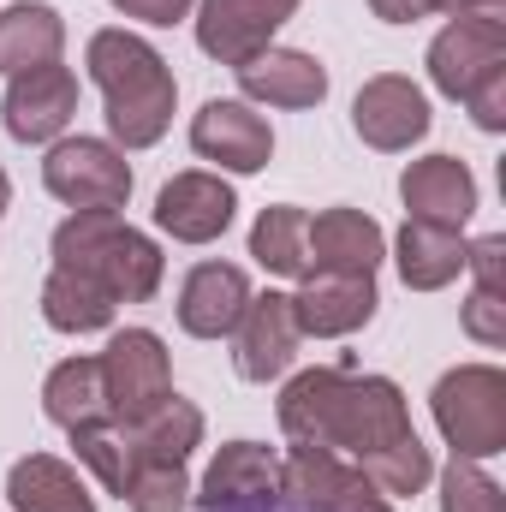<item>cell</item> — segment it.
<instances>
[{"label":"cell","mask_w":506,"mask_h":512,"mask_svg":"<svg viewBox=\"0 0 506 512\" xmlns=\"http://www.w3.org/2000/svg\"><path fill=\"white\" fill-rule=\"evenodd\" d=\"M280 429H286V441L328 447L358 465L381 447H393L399 435H411V411H405L399 382L364 376L352 364H328V370H304L286 382Z\"/></svg>","instance_id":"1"},{"label":"cell","mask_w":506,"mask_h":512,"mask_svg":"<svg viewBox=\"0 0 506 512\" xmlns=\"http://www.w3.org/2000/svg\"><path fill=\"white\" fill-rule=\"evenodd\" d=\"M84 66L108 102V131H114V149H149L161 143L173 126V102H179V84H173V66L131 30H96L90 48H84Z\"/></svg>","instance_id":"2"},{"label":"cell","mask_w":506,"mask_h":512,"mask_svg":"<svg viewBox=\"0 0 506 512\" xmlns=\"http://www.w3.org/2000/svg\"><path fill=\"white\" fill-rule=\"evenodd\" d=\"M54 268L84 274L114 304H149L161 292L167 256L149 233H137L114 209H72V221L54 227Z\"/></svg>","instance_id":"3"},{"label":"cell","mask_w":506,"mask_h":512,"mask_svg":"<svg viewBox=\"0 0 506 512\" xmlns=\"http://www.w3.org/2000/svg\"><path fill=\"white\" fill-rule=\"evenodd\" d=\"M429 405H435V429L447 435V447H453V459H495L506 453V376L495 364H459V370H447L435 393H429Z\"/></svg>","instance_id":"4"},{"label":"cell","mask_w":506,"mask_h":512,"mask_svg":"<svg viewBox=\"0 0 506 512\" xmlns=\"http://www.w3.org/2000/svg\"><path fill=\"white\" fill-rule=\"evenodd\" d=\"M42 185L66 209H126L131 197L126 149H114L108 137H54L48 161H42Z\"/></svg>","instance_id":"5"},{"label":"cell","mask_w":506,"mask_h":512,"mask_svg":"<svg viewBox=\"0 0 506 512\" xmlns=\"http://www.w3.org/2000/svg\"><path fill=\"white\" fill-rule=\"evenodd\" d=\"M280 495L304 512H393V501L352 459L328 447H304V441H292L280 459Z\"/></svg>","instance_id":"6"},{"label":"cell","mask_w":506,"mask_h":512,"mask_svg":"<svg viewBox=\"0 0 506 512\" xmlns=\"http://www.w3.org/2000/svg\"><path fill=\"white\" fill-rule=\"evenodd\" d=\"M102 382H108V423H137L173 393V364L161 334L149 328H120L102 352Z\"/></svg>","instance_id":"7"},{"label":"cell","mask_w":506,"mask_h":512,"mask_svg":"<svg viewBox=\"0 0 506 512\" xmlns=\"http://www.w3.org/2000/svg\"><path fill=\"white\" fill-rule=\"evenodd\" d=\"M495 72H506V18H453L429 42V84L453 102H465Z\"/></svg>","instance_id":"8"},{"label":"cell","mask_w":506,"mask_h":512,"mask_svg":"<svg viewBox=\"0 0 506 512\" xmlns=\"http://www.w3.org/2000/svg\"><path fill=\"white\" fill-rule=\"evenodd\" d=\"M292 12H298V0H203L197 6V48L239 72L262 48H274L280 24Z\"/></svg>","instance_id":"9"},{"label":"cell","mask_w":506,"mask_h":512,"mask_svg":"<svg viewBox=\"0 0 506 512\" xmlns=\"http://www.w3.org/2000/svg\"><path fill=\"white\" fill-rule=\"evenodd\" d=\"M292 298V322L298 334L310 340H340V334H358L370 316H376V274H328V268H310L298 280Z\"/></svg>","instance_id":"10"},{"label":"cell","mask_w":506,"mask_h":512,"mask_svg":"<svg viewBox=\"0 0 506 512\" xmlns=\"http://www.w3.org/2000/svg\"><path fill=\"white\" fill-rule=\"evenodd\" d=\"M239 215V197L221 173H173L155 197V227L179 245H215Z\"/></svg>","instance_id":"11"},{"label":"cell","mask_w":506,"mask_h":512,"mask_svg":"<svg viewBox=\"0 0 506 512\" xmlns=\"http://www.w3.org/2000/svg\"><path fill=\"white\" fill-rule=\"evenodd\" d=\"M352 131L370 149H381V155H399V149H411V143L429 137V96L411 78L381 72V78H370L358 90V102H352Z\"/></svg>","instance_id":"12"},{"label":"cell","mask_w":506,"mask_h":512,"mask_svg":"<svg viewBox=\"0 0 506 512\" xmlns=\"http://www.w3.org/2000/svg\"><path fill=\"white\" fill-rule=\"evenodd\" d=\"M399 197H405V221L423 227H447L465 233V221L477 215V179L459 155H423L399 173Z\"/></svg>","instance_id":"13"},{"label":"cell","mask_w":506,"mask_h":512,"mask_svg":"<svg viewBox=\"0 0 506 512\" xmlns=\"http://www.w3.org/2000/svg\"><path fill=\"white\" fill-rule=\"evenodd\" d=\"M298 322H292V298L286 292H262L245 304V316H239V328H233V364H239V376L245 382H274V376H286L292 370V358H298Z\"/></svg>","instance_id":"14"},{"label":"cell","mask_w":506,"mask_h":512,"mask_svg":"<svg viewBox=\"0 0 506 512\" xmlns=\"http://www.w3.org/2000/svg\"><path fill=\"white\" fill-rule=\"evenodd\" d=\"M251 298L256 292L239 262H197L179 286V328L191 340H227Z\"/></svg>","instance_id":"15"},{"label":"cell","mask_w":506,"mask_h":512,"mask_svg":"<svg viewBox=\"0 0 506 512\" xmlns=\"http://www.w3.org/2000/svg\"><path fill=\"white\" fill-rule=\"evenodd\" d=\"M72 114H78V78L60 60L36 66V72H18L12 90H6V131L18 143H54L72 126Z\"/></svg>","instance_id":"16"},{"label":"cell","mask_w":506,"mask_h":512,"mask_svg":"<svg viewBox=\"0 0 506 512\" xmlns=\"http://www.w3.org/2000/svg\"><path fill=\"white\" fill-rule=\"evenodd\" d=\"M191 149L227 173H262L274 155V131L245 102H203V114L191 120Z\"/></svg>","instance_id":"17"},{"label":"cell","mask_w":506,"mask_h":512,"mask_svg":"<svg viewBox=\"0 0 506 512\" xmlns=\"http://www.w3.org/2000/svg\"><path fill=\"white\" fill-rule=\"evenodd\" d=\"M239 90L262 108H316L328 96V66L304 48H262L239 66Z\"/></svg>","instance_id":"18"},{"label":"cell","mask_w":506,"mask_h":512,"mask_svg":"<svg viewBox=\"0 0 506 512\" xmlns=\"http://www.w3.org/2000/svg\"><path fill=\"white\" fill-rule=\"evenodd\" d=\"M304 256H310V268H328V274H376L387 239L364 209H322L304 233Z\"/></svg>","instance_id":"19"},{"label":"cell","mask_w":506,"mask_h":512,"mask_svg":"<svg viewBox=\"0 0 506 512\" xmlns=\"http://www.w3.org/2000/svg\"><path fill=\"white\" fill-rule=\"evenodd\" d=\"M6 501L18 512H96V495L84 489V477L54 453H24L6 471Z\"/></svg>","instance_id":"20"},{"label":"cell","mask_w":506,"mask_h":512,"mask_svg":"<svg viewBox=\"0 0 506 512\" xmlns=\"http://www.w3.org/2000/svg\"><path fill=\"white\" fill-rule=\"evenodd\" d=\"M66 48V18L48 6V0H18L0 12V72H36V66H54Z\"/></svg>","instance_id":"21"},{"label":"cell","mask_w":506,"mask_h":512,"mask_svg":"<svg viewBox=\"0 0 506 512\" xmlns=\"http://www.w3.org/2000/svg\"><path fill=\"white\" fill-rule=\"evenodd\" d=\"M393 262H399V280H405L411 292H441V286H453L459 268H465V233L405 221V227H399V245H393Z\"/></svg>","instance_id":"22"},{"label":"cell","mask_w":506,"mask_h":512,"mask_svg":"<svg viewBox=\"0 0 506 512\" xmlns=\"http://www.w3.org/2000/svg\"><path fill=\"white\" fill-rule=\"evenodd\" d=\"M42 411H48V423H60L66 435H72V429H90V423H108L102 358H66V364H54V376L42 382Z\"/></svg>","instance_id":"23"},{"label":"cell","mask_w":506,"mask_h":512,"mask_svg":"<svg viewBox=\"0 0 506 512\" xmlns=\"http://www.w3.org/2000/svg\"><path fill=\"white\" fill-rule=\"evenodd\" d=\"M280 489V459L256 441H227L209 471L203 489H191V501H251V495H274Z\"/></svg>","instance_id":"24"},{"label":"cell","mask_w":506,"mask_h":512,"mask_svg":"<svg viewBox=\"0 0 506 512\" xmlns=\"http://www.w3.org/2000/svg\"><path fill=\"white\" fill-rule=\"evenodd\" d=\"M126 441L137 459H167V465H185L197 447H203V411L179 393H167L149 417L126 423Z\"/></svg>","instance_id":"25"},{"label":"cell","mask_w":506,"mask_h":512,"mask_svg":"<svg viewBox=\"0 0 506 512\" xmlns=\"http://www.w3.org/2000/svg\"><path fill=\"white\" fill-rule=\"evenodd\" d=\"M114 310L120 304L102 286H90L84 274L48 268V280H42V316H48V328H60V334H102L114 322Z\"/></svg>","instance_id":"26"},{"label":"cell","mask_w":506,"mask_h":512,"mask_svg":"<svg viewBox=\"0 0 506 512\" xmlns=\"http://www.w3.org/2000/svg\"><path fill=\"white\" fill-rule=\"evenodd\" d=\"M304 233H310V215L292 209V203H274L262 209L251 227V256L268 268V274H286V280H304L310 256H304Z\"/></svg>","instance_id":"27"},{"label":"cell","mask_w":506,"mask_h":512,"mask_svg":"<svg viewBox=\"0 0 506 512\" xmlns=\"http://www.w3.org/2000/svg\"><path fill=\"white\" fill-rule=\"evenodd\" d=\"M358 471H364L381 495L393 501V495H423V483L435 477V459H429V447H423L417 429H411V435H399L393 447H381V453H370V459H358Z\"/></svg>","instance_id":"28"},{"label":"cell","mask_w":506,"mask_h":512,"mask_svg":"<svg viewBox=\"0 0 506 512\" xmlns=\"http://www.w3.org/2000/svg\"><path fill=\"white\" fill-rule=\"evenodd\" d=\"M131 512H185L191 507V477L185 465H167V459H137L131 453V477L126 495H120Z\"/></svg>","instance_id":"29"},{"label":"cell","mask_w":506,"mask_h":512,"mask_svg":"<svg viewBox=\"0 0 506 512\" xmlns=\"http://www.w3.org/2000/svg\"><path fill=\"white\" fill-rule=\"evenodd\" d=\"M72 447L78 459L96 471V483L108 495H126V477H131V441L120 423H90V429H72Z\"/></svg>","instance_id":"30"},{"label":"cell","mask_w":506,"mask_h":512,"mask_svg":"<svg viewBox=\"0 0 506 512\" xmlns=\"http://www.w3.org/2000/svg\"><path fill=\"white\" fill-rule=\"evenodd\" d=\"M441 512H506V495L477 459H453L441 471Z\"/></svg>","instance_id":"31"},{"label":"cell","mask_w":506,"mask_h":512,"mask_svg":"<svg viewBox=\"0 0 506 512\" xmlns=\"http://www.w3.org/2000/svg\"><path fill=\"white\" fill-rule=\"evenodd\" d=\"M465 334L483 346H506V286H471L465 298Z\"/></svg>","instance_id":"32"},{"label":"cell","mask_w":506,"mask_h":512,"mask_svg":"<svg viewBox=\"0 0 506 512\" xmlns=\"http://www.w3.org/2000/svg\"><path fill=\"white\" fill-rule=\"evenodd\" d=\"M465 108H471V120H477L483 131H501L506 126V72L483 78V84L465 96Z\"/></svg>","instance_id":"33"},{"label":"cell","mask_w":506,"mask_h":512,"mask_svg":"<svg viewBox=\"0 0 506 512\" xmlns=\"http://www.w3.org/2000/svg\"><path fill=\"white\" fill-rule=\"evenodd\" d=\"M126 18H137V24H179L185 12H191V0H114Z\"/></svg>","instance_id":"34"},{"label":"cell","mask_w":506,"mask_h":512,"mask_svg":"<svg viewBox=\"0 0 506 512\" xmlns=\"http://www.w3.org/2000/svg\"><path fill=\"white\" fill-rule=\"evenodd\" d=\"M197 512H304V507H292L280 489L274 495H251V501H191Z\"/></svg>","instance_id":"35"},{"label":"cell","mask_w":506,"mask_h":512,"mask_svg":"<svg viewBox=\"0 0 506 512\" xmlns=\"http://www.w3.org/2000/svg\"><path fill=\"white\" fill-rule=\"evenodd\" d=\"M370 12L381 24H417V18H429V0H370Z\"/></svg>","instance_id":"36"},{"label":"cell","mask_w":506,"mask_h":512,"mask_svg":"<svg viewBox=\"0 0 506 512\" xmlns=\"http://www.w3.org/2000/svg\"><path fill=\"white\" fill-rule=\"evenodd\" d=\"M429 12H453V18H506V0H429Z\"/></svg>","instance_id":"37"},{"label":"cell","mask_w":506,"mask_h":512,"mask_svg":"<svg viewBox=\"0 0 506 512\" xmlns=\"http://www.w3.org/2000/svg\"><path fill=\"white\" fill-rule=\"evenodd\" d=\"M6 203H12V179L0 173V209H6Z\"/></svg>","instance_id":"38"}]
</instances>
